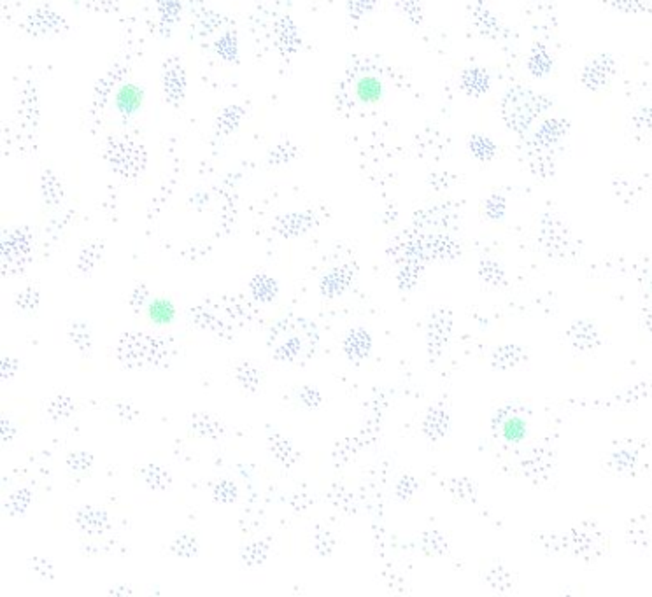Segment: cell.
<instances>
[{"mask_svg":"<svg viewBox=\"0 0 652 597\" xmlns=\"http://www.w3.org/2000/svg\"><path fill=\"white\" fill-rule=\"evenodd\" d=\"M144 89L135 83H125L114 95V105L121 114L134 116L144 105Z\"/></svg>","mask_w":652,"mask_h":597,"instance_id":"1","label":"cell"},{"mask_svg":"<svg viewBox=\"0 0 652 597\" xmlns=\"http://www.w3.org/2000/svg\"><path fill=\"white\" fill-rule=\"evenodd\" d=\"M146 318L149 322L156 326H167L172 325L178 318V309H175L174 302L165 296H156V298L149 300L148 305L144 309Z\"/></svg>","mask_w":652,"mask_h":597,"instance_id":"2","label":"cell"},{"mask_svg":"<svg viewBox=\"0 0 652 597\" xmlns=\"http://www.w3.org/2000/svg\"><path fill=\"white\" fill-rule=\"evenodd\" d=\"M354 95L358 102L365 105H375L384 98V83L374 74L361 76L354 85Z\"/></svg>","mask_w":652,"mask_h":597,"instance_id":"3","label":"cell"},{"mask_svg":"<svg viewBox=\"0 0 652 597\" xmlns=\"http://www.w3.org/2000/svg\"><path fill=\"white\" fill-rule=\"evenodd\" d=\"M528 433H530L528 420L524 419L523 415H517V413H512V415L505 417L500 426L501 438L507 443H511V445L523 443L524 440L528 438Z\"/></svg>","mask_w":652,"mask_h":597,"instance_id":"4","label":"cell"}]
</instances>
